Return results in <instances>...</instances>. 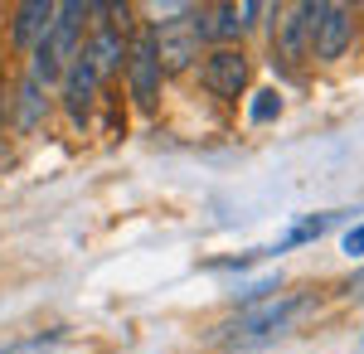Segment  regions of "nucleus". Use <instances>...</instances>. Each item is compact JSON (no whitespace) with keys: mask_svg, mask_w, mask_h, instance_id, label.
Segmentation results:
<instances>
[{"mask_svg":"<svg viewBox=\"0 0 364 354\" xmlns=\"http://www.w3.org/2000/svg\"><path fill=\"white\" fill-rule=\"evenodd\" d=\"M87 15H92V5H78V0L54 5V29L29 49V54H34L29 78L39 82V87L58 82L68 68H73V58H78V49H83V20H87Z\"/></svg>","mask_w":364,"mask_h":354,"instance_id":"nucleus-1","label":"nucleus"},{"mask_svg":"<svg viewBox=\"0 0 364 354\" xmlns=\"http://www.w3.org/2000/svg\"><path fill=\"white\" fill-rule=\"evenodd\" d=\"M301 306H306V296H282V291L267 296V301H257V306H243L228 326H219V345H228V350L267 345V340H277L282 330L301 316Z\"/></svg>","mask_w":364,"mask_h":354,"instance_id":"nucleus-2","label":"nucleus"},{"mask_svg":"<svg viewBox=\"0 0 364 354\" xmlns=\"http://www.w3.org/2000/svg\"><path fill=\"white\" fill-rule=\"evenodd\" d=\"M306 34H311V58L336 63L355 44V10L350 5H306Z\"/></svg>","mask_w":364,"mask_h":354,"instance_id":"nucleus-3","label":"nucleus"},{"mask_svg":"<svg viewBox=\"0 0 364 354\" xmlns=\"http://www.w3.org/2000/svg\"><path fill=\"white\" fill-rule=\"evenodd\" d=\"M248 78H252V63L238 44H228V49H204V54H199V82H204V92L219 97V102H238V97L248 92Z\"/></svg>","mask_w":364,"mask_h":354,"instance_id":"nucleus-4","label":"nucleus"},{"mask_svg":"<svg viewBox=\"0 0 364 354\" xmlns=\"http://www.w3.org/2000/svg\"><path fill=\"white\" fill-rule=\"evenodd\" d=\"M122 78H127V92L141 112H156L161 107V87H166V68L151 49V34H136L127 44V63H122Z\"/></svg>","mask_w":364,"mask_h":354,"instance_id":"nucleus-5","label":"nucleus"},{"mask_svg":"<svg viewBox=\"0 0 364 354\" xmlns=\"http://www.w3.org/2000/svg\"><path fill=\"white\" fill-rule=\"evenodd\" d=\"M257 15H262V5H252V0H243V5H204V10H190L199 44H209V49H228L233 39H243Z\"/></svg>","mask_w":364,"mask_h":354,"instance_id":"nucleus-6","label":"nucleus"},{"mask_svg":"<svg viewBox=\"0 0 364 354\" xmlns=\"http://www.w3.org/2000/svg\"><path fill=\"white\" fill-rule=\"evenodd\" d=\"M151 49H156V58H161V68L170 73H185L190 63L199 58V34H195V20H190V10H180L175 20H161V25L151 29Z\"/></svg>","mask_w":364,"mask_h":354,"instance_id":"nucleus-7","label":"nucleus"},{"mask_svg":"<svg viewBox=\"0 0 364 354\" xmlns=\"http://www.w3.org/2000/svg\"><path fill=\"white\" fill-rule=\"evenodd\" d=\"M127 29H117V25H97L92 34L83 39V49H78V63H83L87 73L97 82H107L112 73H122V63H127Z\"/></svg>","mask_w":364,"mask_h":354,"instance_id":"nucleus-8","label":"nucleus"},{"mask_svg":"<svg viewBox=\"0 0 364 354\" xmlns=\"http://www.w3.org/2000/svg\"><path fill=\"white\" fill-rule=\"evenodd\" d=\"M97 87H102V82L92 78L78 58H73V68L58 78V102H63V112H68L73 127H87V117H92V107H97Z\"/></svg>","mask_w":364,"mask_h":354,"instance_id":"nucleus-9","label":"nucleus"},{"mask_svg":"<svg viewBox=\"0 0 364 354\" xmlns=\"http://www.w3.org/2000/svg\"><path fill=\"white\" fill-rule=\"evenodd\" d=\"M272 49L287 68H296L301 58H311V34H306V5H291L287 20H277V34H272Z\"/></svg>","mask_w":364,"mask_h":354,"instance_id":"nucleus-10","label":"nucleus"},{"mask_svg":"<svg viewBox=\"0 0 364 354\" xmlns=\"http://www.w3.org/2000/svg\"><path fill=\"white\" fill-rule=\"evenodd\" d=\"M49 29H54V0H25V5H15L10 39H15L20 49H34Z\"/></svg>","mask_w":364,"mask_h":354,"instance_id":"nucleus-11","label":"nucleus"},{"mask_svg":"<svg viewBox=\"0 0 364 354\" xmlns=\"http://www.w3.org/2000/svg\"><path fill=\"white\" fill-rule=\"evenodd\" d=\"M15 107H20L15 112V127H20V132H34V127L49 117V92H44L34 78H25L20 92H15Z\"/></svg>","mask_w":364,"mask_h":354,"instance_id":"nucleus-12","label":"nucleus"},{"mask_svg":"<svg viewBox=\"0 0 364 354\" xmlns=\"http://www.w3.org/2000/svg\"><path fill=\"white\" fill-rule=\"evenodd\" d=\"M340 218H345V214H311V218H301V223H296V228H291L287 238H277V243H272V247H262V252H287V247L316 243V238H321L326 228H336Z\"/></svg>","mask_w":364,"mask_h":354,"instance_id":"nucleus-13","label":"nucleus"},{"mask_svg":"<svg viewBox=\"0 0 364 354\" xmlns=\"http://www.w3.org/2000/svg\"><path fill=\"white\" fill-rule=\"evenodd\" d=\"M58 335H34V340H20V345H5L0 354H54Z\"/></svg>","mask_w":364,"mask_h":354,"instance_id":"nucleus-14","label":"nucleus"},{"mask_svg":"<svg viewBox=\"0 0 364 354\" xmlns=\"http://www.w3.org/2000/svg\"><path fill=\"white\" fill-rule=\"evenodd\" d=\"M282 112V97L277 92H257V102H252V122H272Z\"/></svg>","mask_w":364,"mask_h":354,"instance_id":"nucleus-15","label":"nucleus"},{"mask_svg":"<svg viewBox=\"0 0 364 354\" xmlns=\"http://www.w3.org/2000/svg\"><path fill=\"white\" fill-rule=\"evenodd\" d=\"M345 252H350V257H364V223H355V228L345 233Z\"/></svg>","mask_w":364,"mask_h":354,"instance_id":"nucleus-16","label":"nucleus"}]
</instances>
